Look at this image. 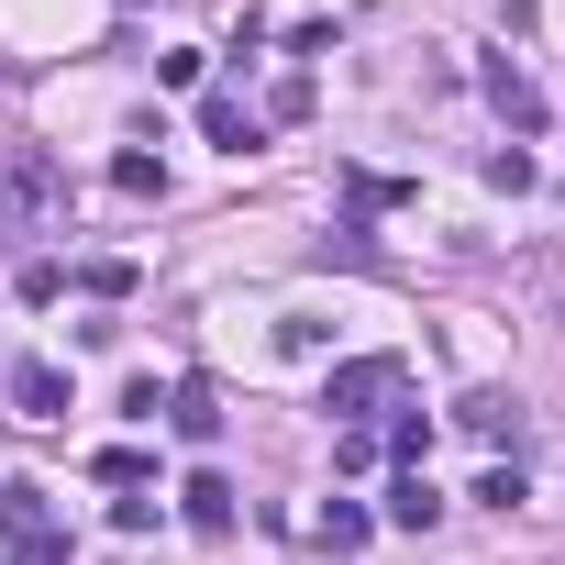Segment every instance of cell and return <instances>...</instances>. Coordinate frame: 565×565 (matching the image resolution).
I'll return each instance as SVG.
<instances>
[{"label":"cell","instance_id":"obj_17","mask_svg":"<svg viewBox=\"0 0 565 565\" xmlns=\"http://www.w3.org/2000/svg\"><path fill=\"white\" fill-rule=\"evenodd\" d=\"M477 499H488V510H521V499H532V488H521V455H510V466H488V477H477Z\"/></svg>","mask_w":565,"mask_h":565},{"label":"cell","instance_id":"obj_10","mask_svg":"<svg viewBox=\"0 0 565 565\" xmlns=\"http://www.w3.org/2000/svg\"><path fill=\"white\" fill-rule=\"evenodd\" d=\"M200 134H211L222 156H244V145H255V111H244L233 89H211V100H200Z\"/></svg>","mask_w":565,"mask_h":565},{"label":"cell","instance_id":"obj_14","mask_svg":"<svg viewBox=\"0 0 565 565\" xmlns=\"http://www.w3.org/2000/svg\"><path fill=\"white\" fill-rule=\"evenodd\" d=\"M377 455H399V466H422V455H433V411H399V422H388V444H377Z\"/></svg>","mask_w":565,"mask_h":565},{"label":"cell","instance_id":"obj_8","mask_svg":"<svg viewBox=\"0 0 565 565\" xmlns=\"http://www.w3.org/2000/svg\"><path fill=\"white\" fill-rule=\"evenodd\" d=\"M488 100L510 111V134H543V89H532V78H521L510 56H488Z\"/></svg>","mask_w":565,"mask_h":565},{"label":"cell","instance_id":"obj_12","mask_svg":"<svg viewBox=\"0 0 565 565\" xmlns=\"http://www.w3.org/2000/svg\"><path fill=\"white\" fill-rule=\"evenodd\" d=\"M78 289H89V300H134V255H89Z\"/></svg>","mask_w":565,"mask_h":565},{"label":"cell","instance_id":"obj_3","mask_svg":"<svg viewBox=\"0 0 565 565\" xmlns=\"http://www.w3.org/2000/svg\"><path fill=\"white\" fill-rule=\"evenodd\" d=\"M399 399V355H344L333 377H322V411L344 422V433H366V411H388Z\"/></svg>","mask_w":565,"mask_h":565},{"label":"cell","instance_id":"obj_13","mask_svg":"<svg viewBox=\"0 0 565 565\" xmlns=\"http://www.w3.org/2000/svg\"><path fill=\"white\" fill-rule=\"evenodd\" d=\"M111 189H122V200H167V167H156V156H111Z\"/></svg>","mask_w":565,"mask_h":565},{"label":"cell","instance_id":"obj_6","mask_svg":"<svg viewBox=\"0 0 565 565\" xmlns=\"http://www.w3.org/2000/svg\"><path fill=\"white\" fill-rule=\"evenodd\" d=\"M167 422H178L189 444H222V388H211V377H178V388H167Z\"/></svg>","mask_w":565,"mask_h":565},{"label":"cell","instance_id":"obj_2","mask_svg":"<svg viewBox=\"0 0 565 565\" xmlns=\"http://www.w3.org/2000/svg\"><path fill=\"white\" fill-rule=\"evenodd\" d=\"M0 565H67V532H56L45 488H0Z\"/></svg>","mask_w":565,"mask_h":565},{"label":"cell","instance_id":"obj_7","mask_svg":"<svg viewBox=\"0 0 565 565\" xmlns=\"http://www.w3.org/2000/svg\"><path fill=\"white\" fill-rule=\"evenodd\" d=\"M455 422H466L477 444H521V399H510V388H466V399H455Z\"/></svg>","mask_w":565,"mask_h":565},{"label":"cell","instance_id":"obj_11","mask_svg":"<svg viewBox=\"0 0 565 565\" xmlns=\"http://www.w3.org/2000/svg\"><path fill=\"white\" fill-rule=\"evenodd\" d=\"M366 532H377V510H366V499H322V543H333V554H355Z\"/></svg>","mask_w":565,"mask_h":565},{"label":"cell","instance_id":"obj_1","mask_svg":"<svg viewBox=\"0 0 565 565\" xmlns=\"http://www.w3.org/2000/svg\"><path fill=\"white\" fill-rule=\"evenodd\" d=\"M56 222H67V167L45 145H12V156H0V244H34Z\"/></svg>","mask_w":565,"mask_h":565},{"label":"cell","instance_id":"obj_9","mask_svg":"<svg viewBox=\"0 0 565 565\" xmlns=\"http://www.w3.org/2000/svg\"><path fill=\"white\" fill-rule=\"evenodd\" d=\"M388 521H399V532H433V521H444V488H433L422 466H399V488H388Z\"/></svg>","mask_w":565,"mask_h":565},{"label":"cell","instance_id":"obj_5","mask_svg":"<svg viewBox=\"0 0 565 565\" xmlns=\"http://www.w3.org/2000/svg\"><path fill=\"white\" fill-rule=\"evenodd\" d=\"M178 521H189L200 543H222V532H233V477H222V466H200V477L178 488Z\"/></svg>","mask_w":565,"mask_h":565},{"label":"cell","instance_id":"obj_15","mask_svg":"<svg viewBox=\"0 0 565 565\" xmlns=\"http://www.w3.org/2000/svg\"><path fill=\"white\" fill-rule=\"evenodd\" d=\"M200 67H211L200 45H167V56H156V89H200Z\"/></svg>","mask_w":565,"mask_h":565},{"label":"cell","instance_id":"obj_4","mask_svg":"<svg viewBox=\"0 0 565 565\" xmlns=\"http://www.w3.org/2000/svg\"><path fill=\"white\" fill-rule=\"evenodd\" d=\"M12 411H23V422H67V411H78V388H67V366H45V355H23V366H12Z\"/></svg>","mask_w":565,"mask_h":565},{"label":"cell","instance_id":"obj_16","mask_svg":"<svg viewBox=\"0 0 565 565\" xmlns=\"http://www.w3.org/2000/svg\"><path fill=\"white\" fill-rule=\"evenodd\" d=\"M532 178H543V167H532L521 145H488V189H532Z\"/></svg>","mask_w":565,"mask_h":565}]
</instances>
